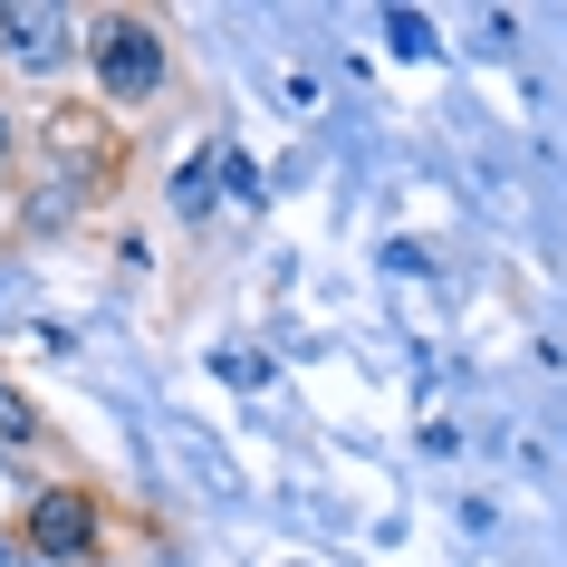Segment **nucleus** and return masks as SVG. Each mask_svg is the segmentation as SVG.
Returning <instances> with one entry per match:
<instances>
[{
  "mask_svg": "<svg viewBox=\"0 0 567 567\" xmlns=\"http://www.w3.org/2000/svg\"><path fill=\"white\" fill-rule=\"evenodd\" d=\"M96 87L116 96V106H145V96L164 87V30L135 20V10H116V20L96 30Z\"/></svg>",
  "mask_w": 567,
  "mask_h": 567,
  "instance_id": "nucleus-1",
  "label": "nucleus"
},
{
  "mask_svg": "<svg viewBox=\"0 0 567 567\" xmlns=\"http://www.w3.org/2000/svg\"><path fill=\"white\" fill-rule=\"evenodd\" d=\"M30 548H49V558H87V548H96V501H87V491H39V501H30Z\"/></svg>",
  "mask_w": 567,
  "mask_h": 567,
  "instance_id": "nucleus-2",
  "label": "nucleus"
},
{
  "mask_svg": "<svg viewBox=\"0 0 567 567\" xmlns=\"http://www.w3.org/2000/svg\"><path fill=\"white\" fill-rule=\"evenodd\" d=\"M0 30L20 39V68H59L68 59V20L59 10H0Z\"/></svg>",
  "mask_w": 567,
  "mask_h": 567,
  "instance_id": "nucleus-3",
  "label": "nucleus"
},
{
  "mask_svg": "<svg viewBox=\"0 0 567 567\" xmlns=\"http://www.w3.org/2000/svg\"><path fill=\"white\" fill-rule=\"evenodd\" d=\"M39 443V414H30V394H10L0 385V452H30Z\"/></svg>",
  "mask_w": 567,
  "mask_h": 567,
  "instance_id": "nucleus-4",
  "label": "nucleus"
},
{
  "mask_svg": "<svg viewBox=\"0 0 567 567\" xmlns=\"http://www.w3.org/2000/svg\"><path fill=\"white\" fill-rule=\"evenodd\" d=\"M0 164H10V116H0Z\"/></svg>",
  "mask_w": 567,
  "mask_h": 567,
  "instance_id": "nucleus-5",
  "label": "nucleus"
}]
</instances>
